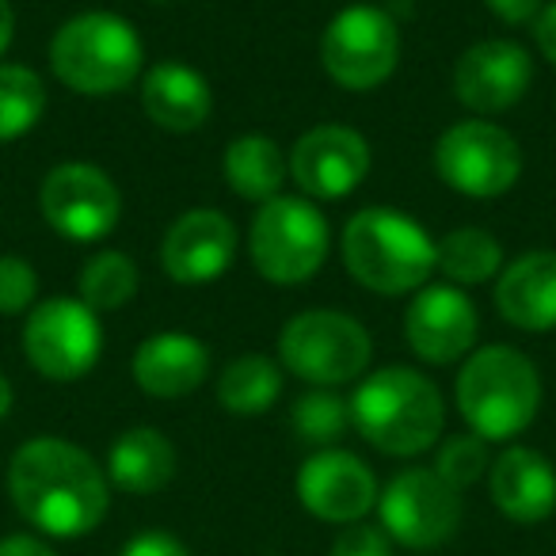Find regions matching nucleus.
<instances>
[{"label": "nucleus", "instance_id": "72a5a7b5", "mask_svg": "<svg viewBox=\"0 0 556 556\" xmlns=\"http://www.w3.org/2000/svg\"><path fill=\"white\" fill-rule=\"evenodd\" d=\"M533 39H538V50L545 62L556 65V0H548L545 9L533 20Z\"/></svg>", "mask_w": 556, "mask_h": 556}, {"label": "nucleus", "instance_id": "412c9836", "mask_svg": "<svg viewBox=\"0 0 556 556\" xmlns=\"http://www.w3.org/2000/svg\"><path fill=\"white\" fill-rule=\"evenodd\" d=\"M141 108H146L149 123L161 130L191 134L214 111V92H210L206 77L194 73L191 65L161 62L141 80Z\"/></svg>", "mask_w": 556, "mask_h": 556}, {"label": "nucleus", "instance_id": "e433bc0d", "mask_svg": "<svg viewBox=\"0 0 556 556\" xmlns=\"http://www.w3.org/2000/svg\"><path fill=\"white\" fill-rule=\"evenodd\" d=\"M9 412H12V386H9V378L0 374V419L9 416Z\"/></svg>", "mask_w": 556, "mask_h": 556}, {"label": "nucleus", "instance_id": "2f4dec72", "mask_svg": "<svg viewBox=\"0 0 556 556\" xmlns=\"http://www.w3.org/2000/svg\"><path fill=\"white\" fill-rule=\"evenodd\" d=\"M118 556H191V548L168 530H146L126 541Z\"/></svg>", "mask_w": 556, "mask_h": 556}, {"label": "nucleus", "instance_id": "393cba45", "mask_svg": "<svg viewBox=\"0 0 556 556\" xmlns=\"http://www.w3.org/2000/svg\"><path fill=\"white\" fill-rule=\"evenodd\" d=\"M282 393V370L267 355H240L217 378V401L232 416H263Z\"/></svg>", "mask_w": 556, "mask_h": 556}, {"label": "nucleus", "instance_id": "c85d7f7f", "mask_svg": "<svg viewBox=\"0 0 556 556\" xmlns=\"http://www.w3.org/2000/svg\"><path fill=\"white\" fill-rule=\"evenodd\" d=\"M492 469V454H488V442L480 434H454V439L442 442L439 457H434V472L446 480L450 488L465 492L469 484L488 477Z\"/></svg>", "mask_w": 556, "mask_h": 556}, {"label": "nucleus", "instance_id": "bb28decb", "mask_svg": "<svg viewBox=\"0 0 556 556\" xmlns=\"http://www.w3.org/2000/svg\"><path fill=\"white\" fill-rule=\"evenodd\" d=\"M47 111L42 77L27 65H0V141H16L35 130Z\"/></svg>", "mask_w": 556, "mask_h": 556}, {"label": "nucleus", "instance_id": "dca6fc26", "mask_svg": "<svg viewBox=\"0 0 556 556\" xmlns=\"http://www.w3.org/2000/svg\"><path fill=\"white\" fill-rule=\"evenodd\" d=\"M237 260V225L222 210H187L161 244V267L179 287H206Z\"/></svg>", "mask_w": 556, "mask_h": 556}, {"label": "nucleus", "instance_id": "a878e982", "mask_svg": "<svg viewBox=\"0 0 556 556\" xmlns=\"http://www.w3.org/2000/svg\"><path fill=\"white\" fill-rule=\"evenodd\" d=\"M138 294V263L126 252H100L80 270V302L92 313H115Z\"/></svg>", "mask_w": 556, "mask_h": 556}, {"label": "nucleus", "instance_id": "ddd939ff", "mask_svg": "<svg viewBox=\"0 0 556 556\" xmlns=\"http://www.w3.org/2000/svg\"><path fill=\"white\" fill-rule=\"evenodd\" d=\"M378 477L363 457L348 450H317L298 469V500L313 518L332 526L363 522L378 507Z\"/></svg>", "mask_w": 556, "mask_h": 556}, {"label": "nucleus", "instance_id": "a211bd4d", "mask_svg": "<svg viewBox=\"0 0 556 556\" xmlns=\"http://www.w3.org/2000/svg\"><path fill=\"white\" fill-rule=\"evenodd\" d=\"M488 492L510 522H545L556 510V469L538 450L507 446L488 469Z\"/></svg>", "mask_w": 556, "mask_h": 556}, {"label": "nucleus", "instance_id": "7c9ffc66", "mask_svg": "<svg viewBox=\"0 0 556 556\" xmlns=\"http://www.w3.org/2000/svg\"><path fill=\"white\" fill-rule=\"evenodd\" d=\"M332 556H393V538L381 526L351 522L336 533Z\"/></svg>", "mask_w": 556, "mask_h": 556}, {"label": "nucleus", "instance_id": "c756f323", "mask_svg": "<svg viewBox=\"0 0 556 556\" xmlns=\"http://www.w3.org/2000/svg\"><path fill=\"white\" fill-rule=\"evenodd\" d=\"M39 294V275L24 255H0V313L16 317V313L35 309Z\"/></svg>", "mask_w": 556, "mask_h": 556}, {"label": "nucleus", "instance_id": "f03ea898", "mask_svg": "<svg viewBox=\"0 0 556 556\" xmlns=\"http://www.w3.org/2000/svg\"><path fill=\"white\" fill-rule=\"evenodd\" d=\"M446 424V404L431 378L412 366L374 370L351 396V427L389 457L431 450Z\"/></svg>", "mask_w": 556, "mask_h": 556}, {"label": "nucleus", "instance_id": "4be33fe9", "mask_svg": "<svg viewBox=\"0 0 556 556\" xmlns=\"http://www.w3.org/2000/svg\"><path fill=\"white\" fill-rule=\"evenodd\" d=\"M176 446L156 427H130L115 439L108 454V480L118 492L153 495L164 492L176 477Z\"/></svg>", "mask_w": 556, "mask_h": 556}, {"label": "nucleus", "instance_id": "423d86ee", "mask_svg": "<svg viewBox=\"0 0 556 556\" xmlns=\"http://www.w3.org/2000/svg\"><path fill=\"white\" fill-rule=\"evenodd\" d=\"M328 248H332V232H328L325 214L309 199L275 194L255 210L248 252H252L255 270L275 287L309 282L325 267Z\"/></svg>", "mask_w": 556, "mask_h": 556}, {"label": "nucleus", "instance_id": "f8f14e48", "mask_svg": "<svg viewBox=\"0 0 556 556\" xmlns=\"http://www.w3.org/2000/svg\"><path fill=\"white\" fill-rule=\"evenodd\" d=\"M39 206L58 237L73 244H92L115 232L123 217V194L103 168L73 161L47 172L39 187Z\"/></svg>", "mask_w": 556, "mask_h": 556}, {"label": "nucleus", "instance_id": "2eb2a0df", "mask_svg": "<svg viewBox=\"0 0 556 556\" xmlns=\"http://www.w3.org/2000/svg\"><path fill=\"white\" fill-rule=\"evenodd\" d=\"M366 172H370V141L351 126H313L290 149V176L309 199H348L363 187Z\"/></svg>", "mask_w": 556, "mask_h": 556}, {"label": "nucleus", "instance_id": "6ab92c4d", "mask_svg": "<svg viewBox=\"0 0 556 556\" xmlns=\"http://www.w3.org/2000/svg\"><path fill=\"white\" fill-rule=\"evenodd\" d=\"M210 374V351L187 332L149 336L134 351V381L153 401H179L191 396Z\"/></svg>", "mask_w": 556, "mask_h": 556}, {"label": "nucleus", "instance_id": "9d476101", "mask_svg": "<svg viewBox=\"0 0 556 556\" xmlns=\"http://www.w3.org/2000/svg\"><path fill=\"white\" fill-rule=\"evenodd\" d=\"M24 355L50 381L85 378L103 355L100 313L88 309L80 298H50V302H39L27 313Z\"/></svg>", "mask_w": 556, "mask_h": 556}, {"label": "nucleus", "instance_id": "473e14b6", "mask_svg": "<svg viewBox=\"0 0 556 556\" xmlns=\"http://www.w3.org/2000/svg\"><path fill=\"white\" fill-rule=\"evenodd\" d=\"M484 4L503 24H533L538 12L545 9V0H484Z\"/></svg>", "mask_w": 556, "mask_h": 556}, {"label": "nucleus", "instance_id": "aec40b11", "mask_svg": "<svg viewBox=\"0 0 556 556\" xmlns=\"http://www.w3.org/2000/svg\"><path fill=\"white\" fill-rule=\"evenodd\" d=\"M495 305L503 320L522 332L556 328V252H530L500 270Z\"/></svg>", "mask_w": 556, "mask_h": 556}, {"label": "nucleus", "instance_id": "cd10ccee", "mask_svg": "<svg viewBox=\"0 0 556 556\" xmlns=\"http://www.w3.org/2000/svg\"><path fill=\"white\" fill-rule=\"evenodd\" d=\"M351 427V401H343L332 389H313V393L298 396L294 404V431L302 442L313 446H332L336 439H343Z\"/></svg>", "mask_w": 556, "mask_h": 556}, {"label": "nucleus", "instance_id": "4468645a", "mask_svg": "<svg viewBox=\"0 0 556 556\" xmlns=\"http://www.w3.org/2000/svg\"><path fill=\"white\" fill-rule=\"evenodd\" d=\"M477 305L454 282H434V287L416 290V298L404 309L408 348L431 366H450L465 358L477 343Z\"/></svg>", "mask_w": 556, "mask_h": 556}, {"label": "nucleus", "instance_id": "0eeeda50", "mask_svg": "<svg viewBox=\"0 0 556 556\" xmlns=\"http://www.w3.org/2000/svg\"><path fill=\"white\" fill-rule=\"evenodd\" d=\"M278 358L313 389H336L363 378L374 358V340L348 313L309 309L287 320L278 336Z\"/></svg>", "mask_w": 556, "mask_h": 556}, {"label": "nucleus", "instance_id": "7ed1b4c3", "mask_svg": "<svg viewBox=\"0 0 556 556\" xmlns=\"http://www.w3.org/2000/svg\"><path fill=\"white\" fill-rule=\"evenodd\" d=\"M343 267L374 294H416L434 275V240L393 206L358 210L343 229Z\"/></svg>", "mask_w": 556, "mask_h": 556}, {"label": "nucleus", "instance_id": "6e6552de", "mask_svg": "<svg viewBox=\"0 0 556 556\" xmlns=\"http://www.w3.org/2000/svg\"><path fill=\"white\" fill-rule=\"evenodd\" d=\"M320 62L328 77L348 92H374L396 73L401 31L389 12L374 4H351L336 12L320 39Z\"/></svg>", "mask_w": 556, "mask_h": 556}, {"label": "nucleus", "instance_id": "39448f33", "mask_svg": "<svg viewBox=\"0 0 556 556\" xmlns=\"http://www.w3.org/2000/svg\"><path fill=\"white\" fill-rule=\"evenodd\" d=\"M146 47L130 20L115 12H80L58 27L50 70L77 96H115L141 77Z\"/></svg>", "mask_w": 556, "mask_h": 556}, {"label": "nucleus", "instance_id": "c9c22d12", "mask_svg": "<svg viewBox=\"0 0 556 556\" xmlns=\"http://www.w3.org/2000/svg\"><path fill=\"white\" fill-rule=\"evenodd\" d=\"M12 39H16V12H12L9 0H0V58L9 54Z\"/></svg>", "mask_w": 556, "mask_h": 556}, {"label": "nucleus", "instance_id": "1a4fd4ad", "mask_svg": "<svg viewBox=\"0 0 556 556\" xmlns=\"http://www.w3.org/2000/svg\"><path fill=\"white\" fill-rule=\"evenodd\" d=\"M434 168L450 191L469 199H495V194H507L522 176V149L503 126L469 118L450 126L439 138Z\"/></svg>", "mask_w": 556, "mask_h": 556}, {"label": "nucleus", "instance_id": "5701e85b", "mask_svg": "<svg viewBox=\"0 0 556 556\" xmlns=\"http://www.w3.org/2000/svg\"><path fill=\"white\" fill-rule=\"evenodd\" d=\"M225 179L229 187L248 202H270L275 194H282L287 184V156L278 149V141H270L267 134H240L225 146Z\"/></svg>", "mask_w": 556, "mask_h": 556}, {"label": "nucleus", "instance_id": "9b49d317", "mask_svg": "<svg viewBox=\"0 0 556 556\" xmlns=\"http://www.w3.org/2000/svg\"><path fill=\"white\" fill-rule=\"evenodd\" d=\"M381 530L404 548H439L462 526V492L434 469H404L378 495Z\"/></svg>", "mask_w": 556, "mask_h": 556}, {"label": "nucleus", "instance_id": "f704fd0d", "mask_svg": "<svg viewBox=\"0 0 556 556\" xmlns=\"http://www.w3.org/2000/svg\"><path fill=\"white\" fill-rule=\"evenodd\" d=\"M0 556H58V553L42 538H35V533H12V538L0 541Z\"/></svg>", "mask_w": 556, "mask_h": 556}, {"label": "nucleus", "instance_id": "b1692460", "mask_svg": "<svg viewBox=\"0 0 556 556\" xmlns=\"http://www.w3.org/2000/svg\"><path fill=\"white\" fill-rule=\"evenodd\" d=\"M434 267L454 282V287H480L488 278H500L503 248L488 229H454L434 240Z\"/></svg>", "mask_w": 556, "mask_h": 556}, {"label": "nucleus", "instance_id": "20e7f679", "mask_svg": "<svg viewBox=\"0 0 556 556\" xmlns=\"http://www.w3.org/2000/svg\"><path fill=\"white\" fill-rule=\"evenodd\" d=\"M457 412L484 442H510L541 408L538 366L507 343L472 351L457 374Z\"/></svg>", "mask_w": 556, "mask_h": 556}, {"label": "nucleus", "instance_id": "f3484780", "mask_svg": "<svg viewBox=\"0 0 556 556\" xmlns=\"http://www.w3.org/2000/svg\"><path fill=\"white\" fill-rule=\"evenodd\" d=\"M533 80V58L507 39H488L469 47L454 65V96L477 115L510 111Z\"/></svg>", "mask_w": 556, "mask_h": 556}, {"label": "nucleus", "instance_id": "f257e3e1", "mask_svg": "<svg viewBox=\"0 0 556 556\" xmlns=\"http://www.w3.org/2000/svg\"><path fill=\"white\" fill-rule=\"evenodd\" d=\"M9 495L20 518L47 538H88L108 518L111 480L77 442L42 434L12 454Z\"/></svg>", "mask_w": 556, "mask_h": 556}]
</instances>
